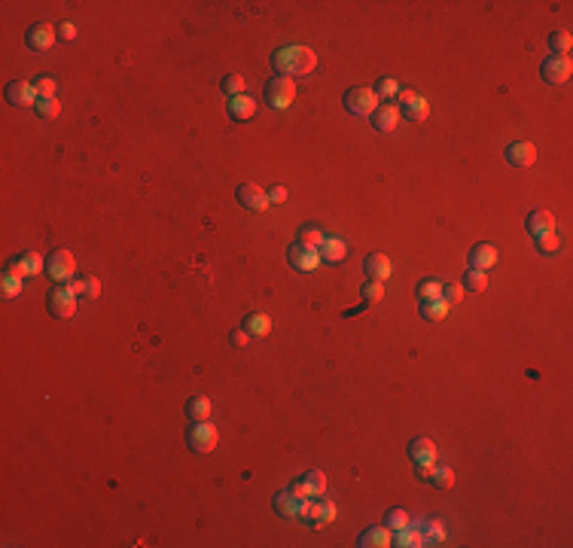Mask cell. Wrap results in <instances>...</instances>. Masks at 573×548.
I'll use <instances>...</instances> for the list:
<instances>
[{"label":"cell","mask_w":573,"mask_h":548,"mask_svg":"<svg viewBox=\"0 0 573 548\" xmlns=\"http://www.w3.org/2000/svg\"><path fill=\"white\" fill-rule=\"evenodd\" d=\"M272 67L278 71V76L296 80V76H308L317 67V55L308 46H284L272 55Z\"/></svg>","instance_id":"obj_1"},{"label":"cell","mask_w":573,"mask_h":548,"mask_svg":"<svg viewBox=\"0 0 573 548\" xmlns=\"http://www.w3.org/2000/svg\"><path fill=\"white\" fill-rule=\"evenodd\" d=\"M293 101H296V82L293 80L274 76V80L265 82V104H269L272 110H287Z\"/></svg>","instance_id":"obj_2"},{"label":"cell","mask_w":573,"mask_h":548,"mask_svg":"<svg viewBox=\"0 0 573 548\" xmlns=\"http://www.w3.org/2000/svg\"><path fill=\"white\" fill-rule=\"evenodd\" d=\"M186 439H189V448H193V451L211 454L220 442V433H217V427H213L211 421H193L189 423V430H186Z\"/></svg>","instance_id":"obj_3"},{"label":"cell","mask_w":573,"mask_h":548,"mask_svg":"<svg viewBox=\"0 0 573 548\" xmlns=\"http://www.w3.org/2000/svg\"><path fill=\"white\" fill-rule=\"evenodd\" d=\"M378 95H376V89H369V86H354V89H348V95H345V110L351 116H372L378 110Z\"/></svg>","instance_id":"obj_4"},{"label":"cell","mask_w":573,"mask_h":548,"mask_svg":"<svg viewBox=\"0 0 573 548\" xmlns=\"http://www.w3.org/2000/svg\"><path fill=\"white\" fill-rule=\"evenodd\" d=\"M46 305H49V314L58 320H71L76 314V292L71 283H58L55 290L49 292V299H46Z\"/></svg>","instance_id":"obj_5"},{"label":"cell","mask_w":573,"mask_h":548,"mask_svg":"<svg viewBox=\"0 0 573 548\" xmlns=\"http://www.w3.org/2000/svg\"><path fill=\"white\" fill-rule=\"evenodd\" d=\"M46 274L52 277L55 283H71L76 274V259L71 250H52L46 256Z\"/></svg>","instance_id":"obj_6"},{"label":"cell","mask_w":573,"mask_h":548,"mask_svg":"<svg viewBox=\"0 0 573 548\" xmlns=\"http://www.w3.org/2000/svg\"><path fill=\"white\" fill-rule=\"evenodd\" d=\"M308 503L311 500L296 497V493L287 488L274 497V512H278L281 518H308Z\"/></svg>","instance_id":"obj_7"},{"label":"cell","mask_w":573,"mask_h":548,"mask_svg":"<svg viewBox=\"0 0 573 548\" xmlns=\"http://www.w3.org/2000/svg\"><path fill=\"white\" fill-rule=\"evenodd\" d=\"M287 262L296 268V272H315V268L320 265V250L317 247H308V244L296 241L287 250Z\"/></svg>","instance_id":"obj_8"},{"label":"cell","mask_w":573,"mask_h":548,"mask_svg":"<svg viewBox=\"0 0 573 548\" xmlns=\"http://www.w3.org/2000/svg\"><path fill=\"white\" fill-rule=\"evenodd\" d=\"M573 73V61L567 55H549L543 61V67H540V76H543L546 82H552V86H561V82H567Z\"/></svg>","instance_id":"obj_9"},{"label":"cell","mask_w":573,"mask_h":548,"mask_svg":"<svg viewBox=\"0 0 573 548\" xmlns=\"http://www.w3.org/2000/svg\"><path fill=\"white\" fill-rule=\"evenodd\" d=\"M235 198H238L241 207H247V211L254 213H265L269 211V192H263V186H256V183H241L238 192H235Z\"/></svg>","instance_id":"obj_10"},{"label":"cell","mask_w":573,"mask_h":548,"mask_svg":"<svg viewBox=\"0 0 573 548\" xmlns=\"http://www.w3.org/2000/svg\"><path fill=\"white\" fill-rule=\"evenodd\" d=\"M396 101H400V113L406 116L409 122H424L427 119V113H430V104L424 101L421 95H418V91H400V95H396Z\"/></svg>","instance_id":"obj_11"},{"label":"cell","mask_w":573,"mask_h":548,"mask_svg":"<svg viewBox=\"0 0 573 548\" xmlns=\"http://www.w3.org/2000/svg\"><path fill=\"white\" fill-rule=\"evenodd\" d=\"M46 268V262L40 253H34V250H28V253H21L19 259H12L10 265H6V272L15 274V277H37Z\"/></svg>","instance_id":"obj_12"},{"label":"cell","mask_w":573,"mask_h":548,"mask_svg":"<svg viewBox=\"0 0 573 548\" xmlns=\"http://www.w3.org/2000/svg\"><path fill=\"white\" fill-rule=\"evenodd\" d=\"M6 101L12 107H34L40 101V95H37L34 82H25V80H12L10 86H6Z\"/></svg>","instance_id":"obj_13"},{"label":"cell","mask_w":573,"mask_h":548,"mask_svg":"<svg viewBox=\"0 0 573 548\" xmlns=\"http://www.w3.org/2000/svg\"><path fill=\"white\" fill-rule=\"evenodd\" d=\"M506 161L515 168H531L537 161V146L531 141H518V143H509L506 146Z\"/></svg>","instance_id":"obj_14"},{"label":"cell","mask_w":573,"mask_h":548,"mask_svg":"<svg viewBox=\"0 0 573 548\" xmlns=\"http://www.w3.org/2000/svg\"><path fill=\"white\" fill-rule=\"evenodd\" d=\"M52 43H55V28L46 25V21H37V25H30L28 30V46L34 52H49Z\"/></svg>","instance_id":"obj_15"},{"label":"cell","mask_w":573,"mask_h":548,"mask_svg":"<svg viewBox=\"0 0 573 548\" xmlns=\"http://www.w3.org/2000/svg\"><path fill=\"white\" fill-rule=\"evenodd\" d=\"M363 272L369 281H376V283H385L387 277H391V259L385 256V253H369L363 262Z\"/></svg>","instance_id":"obj_16"},{"label":"cell","mask_w":573,"mask_h":548,"mask_svg":"<svg viewBox=\"0 0 573 548\" xmlns=\"http://www.w3.org/2000/svg\"><path fill=\"white\" fill-rule=\"evenodd\" d=\"M357 545H360V548H387V545H394V530L385 527V524L369 527V530H363V533H360Z\"/></svg>","instance_id":"obj_17"},{"label":"cell","mask_w":573,"mask_h":548,"mask_svg":"<svg viewBox=\"0 0 573 548\" xmlns=\"http://www.w3.org/2000/svg\"><path fill=\"white\" fill-rule=\"evenodd\" d=\"M497 265V247L494 244H476L470 250V268L476 272H488V268Z\"/></svg>","instance_id":"obj_18"},{"label":"cell","mask_w":573,"mask_h":548,"mask_svg":"<svg viewBox=\"0 0 573 548\" xmlns=\"http://www.w3.org/2000/svg\"><path fill=\"white\" fill-rule=\"evenodd\" d=\"M396 122H400V107L396 104H378V110L372 113V125H376V131H381V134L394 131Z\"/></svg>","instance_id":"obj_19"},{"label":"cell","mask_w":573,"mask_h":548,"mask_svg":"<svg viewBox=\"0 0 573 548\" xmlns=\"http://www.w3.org/2000/svg\"><path fill=\"white\" fill-rule=\"evenodd\" d=\"M409 460L415 463V466H424V463H437V445H433V439H415V442L409 445Z\"/></svg>","instance_id":"obj_20"},{"label":"cell","mask_w":573,"mask_h":548,"mask_svg":"<svg viewBox=\"0 0 573 548\" xmlns=\"http://www.w3.org/2000/svg\"><path fill=\"white\" fill-rule=\"evenodd\" d=\"M333 518H335V506L330 503V500L315 497L308 503V521H315V527H324V524L333 521Z\"/></svg>","instance_id":"obj_21"},{"label":"cell","mask_w":573,"mask_h":548,"mask_svg":"<svg viewBox=\"0 0 573 548\" xmlns=\"http://www.w3.org/2000/svg\"><path fill=\"white\" fill-rule=\"evenodd\" d=\"M317 250H320V262H330V265H335V262H342L348 256V244L342 241V238H326Z\"/></svg>","instance_id":"obj_22"},{"label":"cell","mask_w":573,"mask_h":548,"mask_svg":"<svg viewBox=\"0 0 573 548\" xmlns=\"http://www.w3.org/2000/svg\"><path fill=\"white\" fill-rule=\"evenodd\" d=\"M254 113H256V101L250 95H238V98H229V116L232 119H254Z\"/></svg>","instance_id":"obj_23"},{"label":"cell","mask_w":573,"mask_h":548,"mask_svg":"<svg viewBox=\"0 0 573 548\" xmlns=\"http://www.w3.org/2000/svg\"><path fill=\"white\" fill-rule=\"evenodd\" d=\"M524 226H528V231L537 238V235H543V231H555V217L549 211H531Z\"/></svg>","instance_id":"obj_24"},{"label":"cell","mask_w":573,"mask_h":548,"mask_svg":"<svg viewBox=\"0 0 573 548\" xmlns=\"http://www.w3.org/2000/svg\"><path fill=\"white\" fill-rule=\"evenodd\" d=\"M241 329L247 332V335L263 338V335H269L272 332V320H269V314H247L244 323H241Z\"/></svg>","instance_id":"obj_25"},{"label":"cell","mask_w":573,"mask_h":548,"mask_svg":"<svg viewBox=\"0 0 573 548\" xmlns=\"http://www.w3.org/2000/svg\"><path fill=\"white\" fill-rule=\"evenodd\" d=\"M186 418L189 421H208L211 418V399L208 396H193L186 403Z\"/></svg>","instance_id":"obj_26"},{"label":"cell","mask_w":573,"mask_h":548,"mask_svg":"<svg viewBox=\"0 0 573 548\" xmlns=\"http://www.w3.org/2000/svg\"><path fill=\"white\" fill-rule=\"evenodd\" d=\"M446 314H448V302L446 299H427V302H421V317L424 320H446Z\"/></svg>","instance_id":"obj_27"},{"label":"cell","mask_w":573,"mask_h":548,"mask_svg":"<svg viewBox=\"0 0 573 548\" xmlns=\"http://www.w3.org/2000/svg\"><path fill=\"white\" fill-rule=\"evenodd\" d=\"M302 484H305V490H308V497H311V500H315V497H324V493H326V475L320 472V469H311V472L302 478Z\"/></svg>","instance_id":"obj_28"},{"label":"cell","mask_w":573,"mask_h":548,"mask_svg":"<svg viewBox=\"0 0 573 548\" xmlns=\"http://www.w3.org/2000/svg\"><path fill=\"white\" fill-rule=\"evenodd\" d=\"M573 46V37L567 30H555L552 37H549V49H552V55H567Z\"/></svg>","instance_id":"obj_29"},{"label":"cell","mask_w":573,"mask_h":548,"mask_svg":"<svg viewBox=\"0 0 573 548\" xmlns=\"http://www.w3.org/2000/svg\"><path fill=\"white\" fill-rule=\"evenodd\" d=\"M418 299L421 302H427V299H442V281H437V277H427V281L418 283Z\"/></svg>","instance_id":"obj_30"},{"label":"cell","mask_w":573,"mask_h":548,"mask_svg":"<svg viewBox=\"0 0 573 548\" xmlns=\"http://www.w3.org/2000/svg\"><path fill=\"white\" fill-rule=\"evenodd\" d=\"M558 247H561V241H558L555 231H543V235H537V250L543 253V256H555Z\"/></svg>","instance_id":"obj_31"},{"label":"cell","mask_w":573,"mask_h":548,"mask_svg":"<svg viewBox=\"0 0 573 548\" xmlns=\"http://www.w3.org/2000/svg\"><path fill=\"white\" fill-rule=\"evenodd\" d=\"M385 299V283H376V281H366L363 287V308H372Z\"/></svg>","instance_id":"obj_32"},{"label":"cell","mask_w":573,"mask_h":548,"mask_svg":"<svg viewBox=\"0 0 573 548\" xmlns=\"http://www.w3.org/2000/svg\"><path fill=\"white\" fill-rule=\"evenodd\" d=\"M464 290L485 292V290H488V274H485V272H476V268H470L467 277H464Z\"/></svg>","instance_id":"obj_33"},{"label":"cell","mask_w":573,"mask_h":548,"mask_svg":"<svg viewBox=\"0 0 573 548\" xmlns=\"http://www.w3.org/2000/svg\"><path fill=\"white\" fill-rule=\"evenodd\" d=\"M0 292H3V299H19V292H21V277H15L10 272H3V277H0Z\"/></svg>","instance_id":"obj_34"},{"label":"cell","mask_w":573,"mask_h":548,"mask_svg":"<svg viewBox=\"0 0 573 548\" xmlns=\"http://www.w3.org/2000/svg\"><path fill=\"white\" fill-rule=\"evenodd\" d=\"M34 110L40 119H55V116L61 113V104L55 101V98H40V101L34 104Z\"/></svg>","instance_id":"obj_35"},{"label":"cell","mask_w":573,"mask_h":548,"mask_svg":"<svg viewBox=\"0 0 573 548\" xmlns=\"http://www.w3.org/2000/svg\"><path fill=\"white\" fill-rule=\"evenodd\" d=\"M430 484H437V488H452V484H455V472L448 466H437V463H433Z\"/></svg>","instance_id":"obj_36"},{"label":"cell","mask_w":573,"mask_h":548,"mask_svg":"<svg viewBox=\"0 0 573 548\" xmlns=\"http://www.w3.org/2000/svg\"><path fill=\"white\" fill-rule=\"evenodd\" d=\"M385 527H391V530L409 527V512H406V509H391V512L385 515Z\"/></svg>","instance_id":"obj_37"},{"label":"cell","mask_w":573,"mask_h":548,"mask_svg":"<svg viewBox=\"0 0 573 548\" xmlns=\"http://www.w3.org/2000/svg\"><path fill=\"white\" fill-rule=\"evenodd\" d=\"M34 89H37V95H40V98H55V89H58V82H55V76L43 73V76H37Z\"/></svg>","instance_id":"obj_38"},{"label":"cell","mask_w":573,"mask_h":548,"mask_svg":"<svg viewBox=\"0 0 573 548\" xmlns=\"http://www.w3.org/2000/svg\"><path fill=\"white\" fill-rule=\"evenodd\" d=\"M299 241H302V244H308V247H320V244L326 241V235H324V231H320L317 226H302Z\"/></svg>","instance_id":"obj_39"},{"label":"cell","mask_w":573,"mask_h":548,"mask_svg":"<svg viewBox=\"0 0 573 548\" xmlns=\"http://www.w3.org/2000/svg\"><path fill=\"white\" fill-rule=\"evenodd\" d=\"M223 91H226L229 98L244 95V76H241V73H229L226 80H223Z\"/></svg>","instance_id":"obj_40"},{"label":"cell","mask_w":573,"mask_h":548,"mask_svg":"<svg viewBox=\"0 0 573 548\" xmlns=\"http://www.w3.org/2000/svg\"><path fill=\"white\" fill-rule=\"evenodd\" d=\"M376 95H378V101L385 98V101H394L396 95H400V89H396V80H391V76H385V80H378V89H376Z\"/></svg>","instance_id":"obj_41"},{"label":"cell","mask_w":573,"mask_h":548,"mask_svg":"<svg viewBox=\"0 0 573 548\" xmlns=\"http://www.w3.org/2000/svg\"><path fill=\"white\" fill-rule=\"evenodd\" d=\"M442 299H446L448 305L461 302V299H464V287H457V283H442Z\"/></svg>","instance_id":"obj_42"},{"label":"cell","mask_w":573,"mask_h":548,"mask_svg":"<svg viewBox=\"0 0 573 548\" xmlns=\"http://www.w3.org/2000/svg\"><path fill=\"white\" fill-rule=\"evenodd\" d=\"M80 296L98 299V296H101V281H98V277H86V281H82V292H80Z\"/></svg>","instance_id":"obj_43"},{"label":"cell","mask_w":573,"mask_h":548,"mask_svg":"<svg viewBox=\"0 0 573 548\" xmlns=\"http://www.w3.org/2000/svg\"><path fill=\"white\" fill-rule=\"evenodd\" d=\"M269 202L272 204H284L287 202V189L284 186H272L269 189Z\"/></svg>","instance_id":"obj_44"},{"label":"cell","mask_w":573,"mask_h":548,"mask_svg":"<svg viewBox=\"0 0 573 548\" xmlns=\"http://www.w3.org/2000/svg\"><path fill=\"white\" fill-rule=\"evenodd\" d=\"M247 338H250V335H247L244 329H235V332H232V344H235V347H244V344H247Z\"/></svg>","instance_id":"obj_45"},{"label":"cell","mask_w":573,"mask_h":548,"mask_svg":"<svg viewBox=\"0 0 573 548\" xmlns=\"http://www.w3.org/2000/svg\"><path fill=\"white\" fill-rule=\"evenodd\" d=\"M58 34H61V37H64V40H73V37H76V28L71 25V21H64V25H61V28H58Z\"/></svg>","instance_id":"obj_46"},{"label":"cell","mask_w":573,"mask_h":548,"mask_svg":"<svg viewBox=\"0 0 573 548\" xmlns=\"http://www.w3.org/2000/svg\"><path fill=\"white\" fill-rule=\"evenodd\" d=\"M290 490H293L296 497H302V500H311V497H308V490H305V484H302V478H299V481L290 484Z\"/></svg>","instance_id":"obj_47"}]
</instances>
